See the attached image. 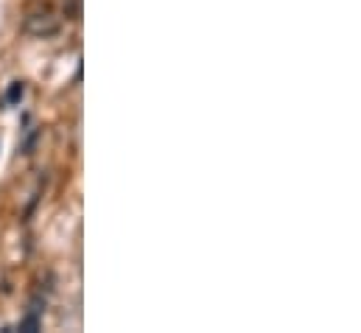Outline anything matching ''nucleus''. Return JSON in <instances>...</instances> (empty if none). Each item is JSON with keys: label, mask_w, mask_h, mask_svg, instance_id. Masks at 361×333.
<instances>
[{"label": "nucleus", "mask_w": 361, "mask_h": 333, "mask_svg": "<svg viewBox=\"0 0 361 333\" xmlns=\"http://www.w3.org/2000/svg\"><path fill=\"white\" fill-rule=\"evenodd\" d=\"M22 95H25V84H22V81H11V87H8V93H6L8 104H20Z\"/></svg>", "instance_id": "2"}, {"label": "nucleus", "mask_w": 361, "mask_h": 333, "mask_svg": "<svg viewBox=\"0 0 361 333\" xmlns=\"http://www.w3.org/2000/svg\"><path fill=\"white\" fill-rule=\"evenodd\" d=\"M20 331H25V333H34L37 328H39V320H37V314H28L25 320H20V325H17Z\"/></svg>", "instance_id": "3"}, {"label": "nucleus", "mask_w": 361, "mask_h": 333, "mask_svg": "<svg viewBox=\"0 0 361 333\" xmlns=\"http://www.w3.org/2000/svg\"><path fill=\"white\" fill-rule=\"evenodd\" d=\"M25 31L34 36H51L59 31V20L51 11H34L25 17Z\"/></svg>", "instance_id": "1"}]
</instances>
